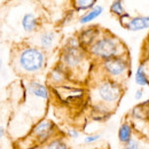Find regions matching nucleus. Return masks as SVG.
Listing matches in <instances>:
<instances>
[{
    "label": "nucleus",
    "mask_w": 149,
    "mask_h": 149,
    "mask_svg": "<svg viewBox=\"0 0 149 149\" xmlns=\"http://www.w3.org/2000/svg\"><path fill=\"white\" fill-rule=\"evenodd\" d=\"M102 13H103V7L100 5H95L92 9L87 10L86 13H84L79 17V23L80 24H88V23L93 22L94 19H97Z\"/></svg>",
    "instance_id": "2eb2a0df"
},
{
    "label": "nucleus",
    "mask_w": 149,
    "mask_h": 149,
    "mask_svg": "<svg viewBox=\"0 0 149 149\" xmlns=\"http://www.w3.org/2000/svg\"><path fill=\"white\" fill-rule=\"evenodd\" d=\"M86 51L80 46L78 39L69 38L61 52L60 63L65 68L68 72L80 68L86 58Z\"/></svg>",
    "instance_id": "39448f33"
},
{
    "label": "nucleus",
    "mask_w": 149,
    "mask_h": 149,
    "mask_svg": "<svg viewBox=\"0 0 149 149\" xmlns=\"http://www.w3.org/2000/svg\"><path fill=\"white\" fill-rule=\"evenodd\" d=\"M26 91L29 92L30 95L37 97V99H41V100H48L49 99V91L48 88L39 83L37 80H30L26 85Z\"/></svg>",
    "instance_id": "9d476101"
},
{
    "label": "nucleus",
    "mask_w": 149,
    "mask_h": 149,
    "mask_svg": "<svg viewBox=\"0 0 149 149\" xmlns=\"http://www.w3.org/2000/svg\"><path fill=\"white\" fill-rule=\"evenodd\" d=\"M17 1H21V0H17Z\"/></svg>",
    "instance_id": "a878e982"
},
{
    "label": "nucleus",
    "mask_w": 149,
    "mask_h": 149,
    "mask_svg": "<svg viewBox=\"0 0 149 149\" xmlns=\"http://www.w3.org/2000/svg\"><path fill=\"white\" fill-rule=\"evenodd\" d=\"M3 1H9V0H3Z\"/></svg>",
    "instance_id": "393cba45"
},
{
    "label": "nucleus",
    "mask_w": 149,
    "mask_h": 149,
    "mask_svg": "<svg viewBox=\"0 0 149 149\" xmlns=\"http://www.w3.org/2000/svg\"><path fill=\"white\" fill-rule=\"evenodd\" d=\"M56 39H57V35L55 31L46 30V31H42L39 33L37 38V45L42 51H48L54 47Z\"/></svg>",
    "instance_id": "1a4fd4ad"
},
{
    "label": "nucleus",
    "mask_w": 149,
    "mask_h": 149,
    "mask_svg": "<svg viewBox=\"0 0 149 149\" xmlns=\"http://www.w3.org/2000/svg\"><path fill=\"white\" fill-rule=\"evenodd\" d=\"M145 64H146V63H145ZM146 69H147V72H148V74H149V65H147V64H146Z\"/></svg>",
    "instance_id": "b1692460"
},
{
    "label": "nucleus",
    "mask_w": 149,
    "mask_h": 149,
    "mask_svg": "<svg viewBox=\"0 0 149 149\" xmlns=\"http://www.w3.org/2000/svg\"><path fill=\"white\" fill-rule=\"evenodd\" d=\"M123 1L124 0H113L111 2V5H110V8H109L110 13L112 15L117 16L118 19L123 17L126 14V12L124 9V6H123Z\"/></svg>",
    "instance_id": "a211bd4d"
},
{
    "label": "nucleus",
    "mask_w": 149,
    "mask_h": 149,
    "mask_svg": "<svg viewBox=\"0 0 149 149\" xmlns=\"http://www.w3.org/2000/svg\"><path fill=\"white\" fill-rule=\"evenodd\" d=\"M123 149H149V146L147 143H143L139 138L133 136L130 142L124 145Z\"/></svg>",
    "instance_id": "6ab92c4d"
},
{
    "label": "nucleus",
    "mask_w": 149,
    "mask_h": 149,
    "mask_svg": "<svg viewBox=\"0 0 149 149\" xmlns=\"http://www.w3.org/2000/svg\"><path fill=\"white\" fill-rule=\"evenodd\" d=\"M21 24H22V29L24 30V32L32 33L38 29L39 21H38V17L33 13H25L22 17Z\"/></svg>",
    "instance_id": "f8f14e48"
},
{
    "label": "nucleus",
    "mask_w": 149,
    "mask_h": 149,
    "mask_svg": "<svg viewBox=\"0 0 149 149\" xmlns=\"http://www.w3.org/2000/svg\"><path fill=\"white\" fill-rule=\"evenodd\" d=\"M134 81L140 87H149V74L146 69L145 62H141L135 70L134 74Z\"/></svg>",
    "instance_id": "ddd939ff"
},
{
    "label": "nucleus",
    "mask_w": 149,
    "mask_h": 149,
    "mask_svg": "<svg viewBox=\"0 0 149 149\" xmlns=\"http://www.w3.org/2000/svg\"><path fill=\"white\" fill-rule=\"evenodd\" d=\"M68 76H69V72L65 70V68L61 63H58L51 70V72L48 74V80H51V83L53 84L60 85L68 79Z\"/></svg>",
    "instance_id": "9b49d317"
},
{
    "label": "nucleus",
    "mask_w": 149,
    "mask_h": 149,
    "mask_svg": "<svg viewBox=\"0 0 149 149\" xmlns=\"http://www.w3.org/2000/svg\"><path fill=\"white\" fill-rule=\"evenodd\" d=\"M86 52L100 61L127 54L126 46L123 41L109 32L101 33V36L86 49Z\"/></svg>",
    "instance_id": "7ed1b4c3"
},
{
    "label": "nucleus",
    "mask_w": 149,
    "mask_h": 149,
    "mask_svg": "<svg viewBox=\"0 0 149 149\" xmlns=\"http://www.w3.org/2000/svg\"><path fill=\"white\" fill-rule=\"evenodd\" d=\"M97 0H72V5L76 12H87L92 9Z\"/></svg>",
    "instance_id": "f3484780"
},
{
    "label": "nucleus",
    "mask_w": 149,
    "mask_h": 149,
    "mask_svg": "<svg viewBox=\"0 0 149 149\" xmlns=\"http://www.w3.org/2000/svg\"><path fill=\"white\" fill-rule=\"evenodd\" d=\"M5 134H6V130H5V127L0 125V140H2V139H3Z\"/></svg>",
    "instance_id": "5701e85b"
},
{
    "label": "nucleus",
    "mask_w": 149,
    "mask_h": 149,
    "mask_svg": "<svg viewBox=\"0 0 149 149\" xmlns=\"http://www.w3.org/2000/svg\"><path fill=\"white\" fill-rule=\"evenodd\" d=\"M38 149H70L68 142L62 136H54L48 142H46L44 146L39 147Z\"/></svg>",
    "instance_id": "dca6fc26"
},
{
    "label": "nucleus",
    "mask_w": 149,
    "mask_h": 149,
    "mask_svg": "<svg viewBox=\"0 0 149 149\" xmlns=\"http://www.w3.org/2000/svg\"><path fill=\"white\" fill-rule=\"evenodd\" d=\"M65 135L70 139H78L79 138V132L76 129H68L65 131Z\"/></svg>",
    "instance_id": "412c9836"
},
{
    "label": "nucleus",
    "mask_w": 149,
    "mask_h": 149,
    "mask_svg": "<svg viewBox=\"0 0 149 149\" xmlns=\"http://www.w3.org/2000/svg\"><path fill=\"white\" fill-rule=\"evenodd\" d=\"M14 65L16 71L22 74H37L41 72L46 67L45 51L38 46L26 45L17 51Z\"/></svg>",
    "instance_id": "f257e3e1"
},
{
    "label": "nucleus",
    "mask_w": 149,
    "mask_h": 149,
    "mask_svg": "<svg viewBox=\"0 0 149 149\" xmlns=\"http://www.w3.org/2000/svg\"><path fill=\"white\" fill-rule=\"evenodd\" d=\"M94 93L99 101V103L94 104V109L97 111V113L110 115L109 109L112 107H117L124 93V87L123 84L106 78L97 83Z\"/></svg>",
    "instance_id": "f03ea898"
},
{
    "label": "nucleus",
    "mask_w": 149,
    "mask_h": 149,
    "mask_svg": "<svg viewBox=\"0 0 149 149\" xmlns=\"http://www.w3.org/2000/svg\"><path fill=\"white\" fill-rule=\"evenodd\" d=\"M56 131L57 127L51 119H41L32 126L29 134L19 142L22 146H26L25 149H38L56 136Z\"/></svg>",
    "instance_id": "20e7f679"
},
{
    "label": "nucleus",
    "mask_w": 149,
    "mask_h": 149,
    "mask_svg": "<svg viewBox=\"0 0 149 149\" xmlns=\"http://www.w3.org/2000/svg\"><path fill=\"white\" fill-rule=\"evenodd\" d=\"M119 22L124 29L132 32L149 29V15H139L132 17L129 13H126L123 17L119 19Z\"/></svg>",
    "instance_id": "0eeeda50"
},
{
    "label": "nucleus",
    "mask_w": 149,
    "mask_h": 149,
    "mask_svg": "<svg viewBox=\"0 0 149 149\" xmlns=\"http://www.w3.org/2000/svg\"><path fill=\"white\" fill-rule=\"evenodd\" d=\"M101 68L108 79L120 84H123L124 80L130 78L131 76V63L127 54L101 61Z\"/></svg>",
    "instance_id": "423d86ee"
},
{
    "label": "nucleus",
    "mask_w": 149,
    "mask_h": 149,
    "mask_svg": "<svg viewBox=\"0 0 149 149\" xmlns=\"http://www.w3.org/2000/svg\"><path fill=\"white\" fill-rule=\"evenodd\" d=\"M101 139V134L99 133H92V134H87L85 138H84V142L86 145H91V143H94L96 142L97 140Z\"/></svg>",
    "instance_id": "aec40b11"
},
{
    "label": "nucleus",
    "mask_w": 149,
    "mask_h": 149,
    "mask_svg": "<svg viewBox=\"0 0 149 149\" xmlns=\"http://www.w3.org/2000/svg\"><path fill=\"white\" fill-rule=\"evenodd\" d=\"M143 94H145L143 88H138V90L135 91V93H134V97H135L136 100H141V99L143 97Z\"/></svg>",
    "instance_id": "4be33fe9"
},
{
    "label": "nucleus",
    "mask_w": 149,
    "mask_h": 149,
    "mask_svg": "<svg viewBox=\"0 0 149 149\" xmlns=\"http://www.w3.org/2000/svg\"><path fill=\"white\" fill-rule=\"evenodd\" d=\"M117 136H118L119 142L123 146L132 140V138L134 135H133V126H132L130 122H124V123L120 124L118 132H117Z\"/></svg>",
    "instance_id": "4468645a"
},
{
    "label": "nucleus",
    "mask_w": 149,
    "mask_h": 149,
    "mask_svg": "<svg viewBox=\"0 0 149 149\" xmlns=\"http://www.w3.org/2000/svg\"><path fill=\"white\" fill-rule=\"evenodd\" d=\"M101 31H100V28L99 26H95V25H92V26H87L85 29H83L78 36H77V39L80 44V46L86 51L94 41L97 39V38L101 36Z\"/></svg>",
    "instance_id": "6e6552de"
}]
</instances>
